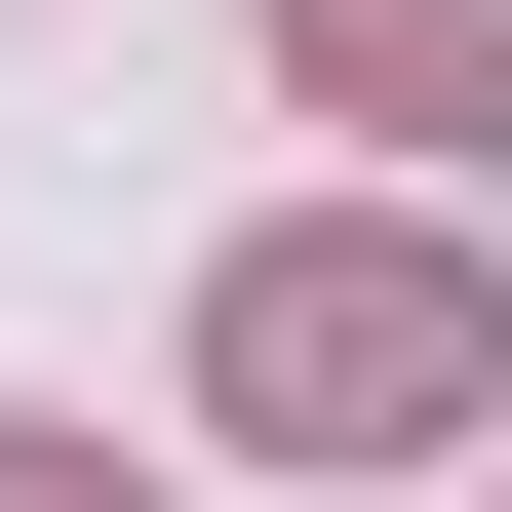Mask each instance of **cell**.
<instances>
[{
  "label": "cell",
  "instance_id": "2",
  "mask_svg": "<svg viewBox=\"0 0 512 512\" xmlns=\"http://www.w3.org/2000/svg\"><path fill=\"white\" fill-rule=\"evenodd\" d=\"M276 79H316V119H394V158H434V119H512V0H276Z\"/></svg>",
  "mask_w": 512,
  "mask_h": 512
},
{
  "label": "cell",
  "instance_id": "1",
  "mask_svg": "<svg viewBox=\"0 0 512 512\" xmlns=\"http://www.w3.org/2000/svg\"><path fill=\"white\" fill-rule=\"evenodd\" d=\"M197 394H237V434H316V473H434L473 394H512V237L316 197V237H237V276H197Z\"/></svg>",
  "mask_w": 512,
  "mask_h": 512
},
{
  "label": "cell",
  "instance_id": "3",
  "mask_svg": "<svg viewBox=\"0 0 512 512\" xmlns=\"http://www.w3.org/2000/svg\"><path fill=\"white\" fill-rule=\"evenodd\" d=\"M0 512H158V473H119V434H0Z\"/></svg>",
  "mask_w": 512,
  "mask_h": 512
}]
</instances>
